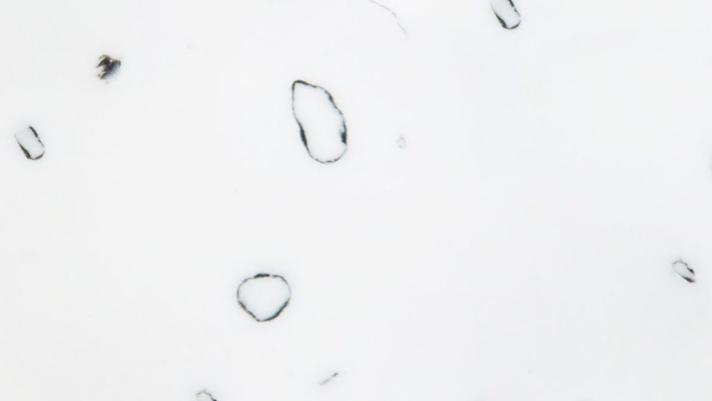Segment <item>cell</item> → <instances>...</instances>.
Returning <instances> with one entry per match:
<instances>
[{"mask_svg":"<svg viewBox=\"0 0 712 401\" xmlns=\"http://www.w3.org/2000/svg\"><path fill=\"white\" fill-rule=\"evenodd\" d=\"M292 289L280 274L259 272L244 278L236 291L239 306L259 323L277 319L289 306Z\"/></svg>","mask_w":712,"mask_h":401,"instance_id":"cell-2","label":"cell"},{"mask_svg":"<svg viewBox=\"0 0 712 401\" xmlns=\"http://www.w3.org/2000/svg\"><path fill=\"white\" fill-rule=\"evenodd\" d=\"M291 109L309 157L323 164L339 161L348 148L343 113L322 86L298 79L291 84Z\"/></svg>","mask_w":712,"mask_h":401,"instance_id":"cell-1","label":"cell"},{"mask_svg":"<svg viewBox=\"0 0 712 401\" xmlns=\"http://www.w3.org/2000/svg\"><path fill=\"white\" fill-rule=\"evenodd\" d=\"M672 268L678 276L688 283L695 284L697 283L695 269L690 267L682 258L672 262Z\"/></svg>","mask_w":712,"mask_h":401,"instance_id":"cell-6","label":"cell"},{"mask_svg":"<svg viewBox=\"0 0 712 401\" xmlns=\"http://www.w3.org/2000/svg\"><path fill=\"white\" fill-rule=\"evenodd\" d=\"M15 138L24 156L29 160L37 161L43 157L45 146L35 129L27 125L15 134Z\"/></svg>","mask_w":712,"mask_h":401,"instance_id":"cell-3","label":"cell"},{"mask_svg":"<svg viewBox=\"0 0 712 401\" xmlns=\"http://www.w3.org/2000/svg\"><path fill=\"white\" fill-rule=\"evenodd\" d=\"M490 6L503 28L514 29L519 26L521 16L512 0H492Z\"/></svg>","mask_w":712,"mask_h":401,"instance_id":"cell-4","label":"cell"},{"mask_svg":"<svg viewBox=\"0 0 712 401\" xmlns=\"http://www.w3.org/2000/svg\"><path fill=\"white\" fill-rule=\"evenodd\" d=\"M122 65L121 58L113 57L107 54L101 55L95 66L97 77L104 81H108L119 70Z\"/></svg>","mask_w":712,"mask_h":401,"instance_id":"cell-5","label":"cell"}]
</instances>
